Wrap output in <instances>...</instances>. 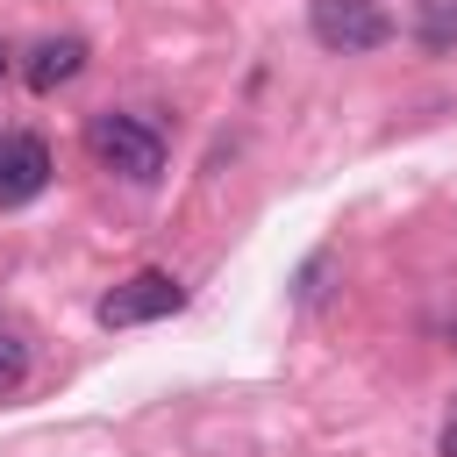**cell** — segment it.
Wrapping results in <instances>:
<instances>
[{"label":"cell","mask_w":457,"mask_h":457,"mask_svg":"<svg viewBox=\"0 0 457 457\" xmlns=\"http://www.w3.org/2000/svg\"><path fill=\"white\" fill-rule=\"evenodd\" d=\"M86 150H93L100 171H114L129 186H150L164 171V136L150 121H136V114H93L86 121Z\"/></svg>","instance_id":"1"},{"label":"cell","mask_w":457,"mask_h":457,"mask_svg":"<svg viewBox=\"0 0 457 457\" xmlns=\"http://www.w3.org/2000/svg\"><path fill=\"white\" fill-rule=\"evenodd\" d=\"M307 29H314L321 50L364 57V50H378V43L393 36V14H386L378 0H314V7H307Z\"/></svg>","instance_id":"2"},{"label":"cell","mask_w":457,"mask_h":457,"mask_svg":"<svg viewBox=\"0 0 457 457\" xmlns=\"http://www.w3.org/2000/svg\"><path fill=\"white\" fill-rule=\"evenodd\" d=\"M179 278L171 271H136V278H121L93 314H100V328H136V321H164V314H179Z\"/></svg>","instance_id":"3"},{"label":"cell","mask_w":457,"mask_h":457,"mask_svg":"<svg viewBox=\"0 0 457 457\" xmlns=\"http://www.w3.org/2000/svg\"><path fill=\"white\" fill-rule=\"evenodd\" d=\"M50 186V150L43 136H0V207H21Z\"/></svg>","instance_id":"4"},{"label":"cell","mask_w":457,"mask_h":457,"mask_svg":"<svg viewBox=\"0 0 457 457\" xmlns=\"http://www.w3.org/2000/svg\"><path fill=\"white\" fill-rule=\"evenodd\" d=\"M79 64H86V43L79 36H50V43L29 50V86L36 93H57L64 79H79Z\"/></svg>","instance_id":"5"},{"label":"cell","mask_w":457,"mask_h":457,"mask_svg":"<svg viewBox=\"0 0 457 457\" xmlns=\"http://www.w3.org/2000/svg\"><path fill=\"white\" fill-rule=\"evenodd\" d=\"M414 36H421V50H450L457 43V0H414Z\"/></svg>","instance_id":"6"},{"label":"cell","mask_w":457,"mask_h":457,"mask_svg":"<svg viewBox=\"0 0 457 457\" xmlns=\"http://www.w3.org/2000/svg\"><path fill=\"white\" fill-rule=\"evenodd\" d=\"M21 378H29V343L14 328H0V393H14Z\"/></svg>","instance_id":"7"},{"label":"cell","mask_w":457,"mask_h":457,"mask_svg":"<svg viewBox=\"0 0 457 457\" xmlns=\"http://www.w3.org/2000/svg\"><path fill=\"white\" fill-rule=\"evenodd\" d=\"M443 457H457V407H450V421H443Z\"/></svg>","instance_id":"8"},{"label":"cell","mask_w":457,"mask_h":457,"mask_svg":"<svg viewBox=\"0 0 457 457\" xmlns=\"http://www.w3.org/2000/svg\"><path fill=\"white\" fill-rule=\"evenodd\" d=\"M0 79H7V50H0Z\"/></svg>","instance_id":"9"}]
</instances>
